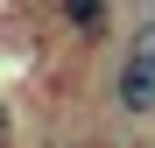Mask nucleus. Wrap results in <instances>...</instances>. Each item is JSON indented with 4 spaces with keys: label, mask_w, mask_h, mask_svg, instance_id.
<instances>
[{
    "label": "nucleus",
    "mask_w": 155,
    "mask_h": 148,
    "mask_svg": "<svg viewBox=\"0 0 155 148\" xmlns=\"http://www.w3.org/2000/svg\"><path fill=\"white\" fill-rule=\"evenodd\" d=\"M113 106L134 113V120L155 113V71H148L141 57H120V64H113Z\"/></svg>",
    "instance_id": "nucleus-1"
},
{
    "label": "nucleus",
    "mask_w": 155,
    "mask_h": 148,
    "mask_svg": "<svg viewBox=\"0 0 155 148\" xmlns=\"http://www.w3.org/2000/svg\"><path fill=\"white\" fill-rule=\"evenodd\" d=\"M57 21H64L71 35H85V42H99V35L113 28V7H99V0H64V7H57Z\"/></svg>",
    "instance_id": "nucleus-2"
},
{
    "label": "nucleus",
    "mask_w": 155,
    "mask_h": 148,
    "mask_svg": "<svg viewBox=\"0 0 155 148\" xmlns=\"http://www.w3.org/2000/svg\"><path fill=\"white\" fill-rule=\"evenodd\" d=\"M127 57H141V64L155 71V14H148L141 28H134V42H127Z\"/></svg>",
    "instance_id": "nucleus-3"
},
{
    "label": "nucleus",
    "mask_w": 155,
    "mask_h": 148,
    "mask_svg": "<svg viewBox=\"0 0 155 148\" xmlns=\"http://www.w3.org/2000/svg\"><path fill=\"white\" fill-rule=\"evenodd\" d=\"M134 148H148V141H134Z\"/></svg>",
    "instance_id": "nucleus-4"
}]
</instances>
